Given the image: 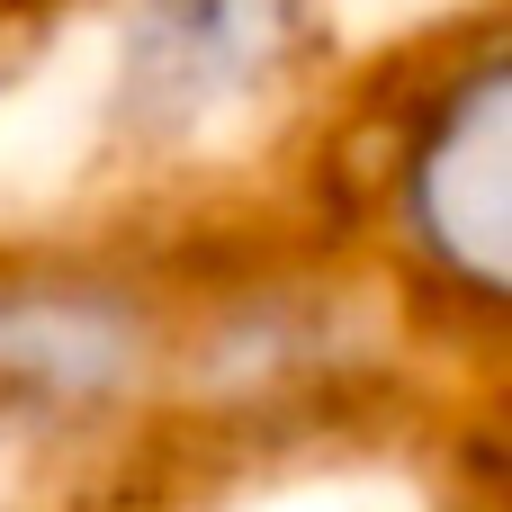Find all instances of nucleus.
I'll use <instances>...</instances> for the list:
<instances>
[{"label":"nucleus","instance_id":"obj_5","mask_svg":"<svg viewBox=\"0 0 512 512\" xmlns=\"http://www.w3.org/2000/svg\"><path fill=\"white\" fill-rule=\"evenodd\" d=\"M0 512H81L72 495H0Z\"/></svg>","mask_w":512,"mask_h":512},{"label":"nucleus","instance_id":"obj_1","mask_svg":"<svg viewBox=\"0 0 512 512\" xmlns=\"http://www.w3.org/2000/svg\"><path fill=\"white\" fill-rule=\"evenodd\" d=\"M189 243L135 225H0V450L108 477L180 441Z\"/></svg>","mask_w":512,"mask_h":512},{"label":"nucleus","instance_id":"obj_3","mask_svg":"<svg viewBox=\"0 0 512 512\" xmlns=\"http://www.w3.org/2000/svg\"><path fill=\"white\" fill-rule=\"evenodd\" d=\"M333 0H117L90 144L108 171L180 180L270 135L324 72Z\"/></svg>","mask_w":512,"mask_h":512},{"label":"nucleus","instance_id":"obj_2","mask_svg":"<svg viewBox=\"0 0 512 512\" xmlns=\"http://www.w3.org/2000/svg\"><path fill=\"white\" fill-rule=\"evenodd\" d=\"M360 207L369 288L486 360L512 306V27L495 0L396 45L369 99Z\"/></svg>","mask_w":512,"mask_h":512},{"label":"nucleus","instance_id":"obj_4","mask_svg":"<svg viewBox=\"0 0 512 512\" xmlns=\"http://www.w3.org/2000/svg\"><path fill=\"white\" fill-rule=\"evenodd\" d=\"M72 9H81V0H0V90L27 72V54H45V45L63 36Z\"/></svg>","mask_w":512,"mask_h":512}]
</instances>
